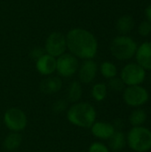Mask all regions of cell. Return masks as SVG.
<instances>
[{
	"mask_svg": "<svg viewBox=\"0 0 151 152\" xmlns=\"http://www.w3.org/2000/svg\"><path fill=\"white\" fill-rule=\"evenodd\" d=\"M66 44L76 57L92 60L97 53L98 43L95 37L88 30L74 28L67 34Z\"/></svg>",
	"mask_w": 151,
	"mask_h": 152,
	"instance_id": "cell-1",
	"label": "cell"
},
{
	"mask_svg": "<svg viewBox=\"0 0 151 152\" xmlns=\"http://www.w3.org/2000/svg\"><path fill=\"white\" fill-rule=\"evenodd\" d=\"M96 110L88 102H76L67 111V118L70 124L81 128H91L96 121Z\"/></svg>",
	"mask_w": 151,
	"mask_h": 152,
	"instance_id": "cell-2",
	"label": "cell"
},
{
	"mask_svg": "<svg viewBox=\"0 0 151 152\" xmlns=\"http://www.w3.org/2000/svg\"><path fill=\"white\" fill-rule=\"evenodd\" d=\"M126 144L134 152L151 150V130L143 126L132 127L126 134Z\"/></svg>",
	"mask_w": 151,
	"mask_h": 152,
	"instance_id": "cell-3",
	"label": "cell"
},
{
	"mask_svg": "<svg viewBox=\"0 0 151 152\" xmlns=\"http://www.w3.org/2000/svg\"><path fill=\"white\" fill-rule=\"evenodd\" d=\"M138 45L132 37L122 35L115 37L110 44L111 54L118 61H128L135 56Z\"/></svg>",
	"mask_w": 151,
	"mask_h": 152,
	"instance_id": "cell-4",
	"label": "cell"
},
{
	"mask_svg": "<svg viewBox=\"0 0 151 152\" xmlns=\"http://www.w3.org/2000/svg\"><path fill=\"white\" fill-rule=\"evenodd\" d=\"M122 96L124 102L127 106L134 109L142 107L150 100L149 91L142 85L125 87Z\"/></svg>",
	"mask_w": 151,
	"mask_h": 152,
	"instance_id": "cell-5",
	"label": "cell"
},
{
	"mask_svg": "<svg viewBox=\"0 0 151 152\" xmlns=\"http://www.w3.org/2000/svg\"><path fill=\"white\" fill-rule=\"evenodd\" d=\"M146 72L137 62H130L122 69L120 78L126 86H141L146 78Z\"/></svg>",
	"mask_w": 151,
	"mask_h": 152,
	"instance_id": "cell-6",
	"label": "cell"
},
{
	"mask_svg": "<svg viewBox=\"0 0 151 152\" xmlns=\"http://www.w3.org/2000/svg\"><path fill=\"white\" fill-rule=\"evenodd\" d=\"M4 126L12 132L20 133L23 131L28 123L26 114L19 108H10L4 114Z\"/></svg>",
	"mask_w": 151,
	"mask_h": 152,
	"instance_id": "cell-7",
	"label": "cell"
},
{
	"mask_svg": "<svg viewBox=\"0 0 151 152\" xmlns=\"http://www.w3.org/2000/svg\"><path fill=\"white\" fill-rule=\"evenodd\" d=\"M78 60L73 54L63 53L56 60V70L61 77H72L78 70Z\"/></svg>",
	"mask_w": 151,
	"mask_h": 152,
	"instance_id": "cell-8",
	"label": "cell"
},
{
	"mask_svg": "<svg viewBox=\"0 0 151 152\" xmlns=\"http://www.w3.org/2000/svg\"><path fill=\"white\" fill-rule=\"evenodd\" d=\"M67 47L66 38L60 32H53L45 41L44 50L47 54L53 57H59L65 53Z\"/></svg>",
	"mask_w": 151,
	"mask_h": 152,
	"instance_id": "cell-9",
	"label": "cell"
},
{
	"mask_svg": "<svg viewBox=\"0 0 151 152\" xmlns=\"http://www.w3.org/2000/svg\"><path fill=\"white\" fill-rule=\"evenodd\" d=\"M98 71V65L93 60H85L79 68L78 77L81 83L90 84L92 83Z\"/></svg>",
	"mask_w": 151,
	"mask_h": 152,
	"instance_id": "cell-10",
	"label": "cell"
},
{
	"mask_svg": "<svg viewBox=\"0 0 151 152\" xmlns=\"http://www.w3.org/2000/svg\"><path fill=\"white\" fill-rule=\"evenodd\" d=\"M114 125L105 121H95L91 126L92 134L100 140H109L116 132Z\"/></svg>",
	"mask_w": 151,
	"mask_h": 152,
	"instance_id": "cell-11",
	"label": "cell"
},
{
	"mask_svg": "<svg viewBox=\"0 0 151 152\" xmlns=\"http://www.w3.org/2000/svg\"><path fill=\"white\" fill-rule=\"evenodd\" d=\"M136 62L146 71L151 70V42L147 41L141 44L135 53Z\"/></svg>",
	"mask_w": 151,
	"mask_h": 152,
	"instance_id": "cell-12",
	"label": "cell"
},
{
	"mask_svg": "<svg viewBox=\"0 0 151 152\" xmlns=\"http://www.w3.org/2000/svg\"><path fill=\"white\" fill-rule=\"evenodd\" d=\"M36 70L43 76H49L56 70V59L49 54H44L36 63Z\"/></svg>",
	"mask_w": 151,
	"mask_h": 152,
	"instance_id": "cell-13",
	"label": "cell"
},
{
	"mask_svg": "<svg viewBox=\"0 0 151 152\" xmlns=\"http://www.w3.org/2000/svg\"><path fill=\"white\" fill-rule=\"evenodd\" d=\"M62 87V81L58 77H49L42 80L39 88L44 94H53L59 92Z\"/></svg>",
	"mask_w": 151,
	"mask_h": 152,
	"instance_id": "cell-14",
	"label": "cell"
},
{
	"mask_svg": "<svg viewBox=\"0 0 151 152\" xmlns=\"http://www.w3.org/2000/svg\"><path fill=\"white\" fill-rule=\"evenodd\" d=\"M109 149L113 151H120L126 145V135L120 130H116L114 134L108 140Z\"/></svg>",
	"mask_w": 151,
	"mask_h": 152,
	"instance_id": "cell-15",
	"label": "cell"
},
{
	"mask_svg": "<svg viewBox=\"0 0 151 152\" xmlns=\"http://www.w3.org/2000/svg\"><path fill=\"white\" fill-rule=\"evenodd\" d=\"M22 142V136L20 133L12 132L9 134H7L4 140L3 146L6 151H12L18 149Z\"/></svg>",
	"mask_w": 151,
	"mask_h": 152,
	"instance_id": "cell-16",
	"label": "cell"
},
{
	"mask_svg": "<svg viewBox=\"0 0 151 152\" xmlns=\"http://www.w3.org/2000/svg\"><path fill=\"white\" fill-rule=\"evenodd\" d=\"M148 118L147 112L142 108L134 109L129 115V123L133 127L134 126H142L145 124Z\"/></svg>",
	"mask_w": 151,
	"mask_h": 152,
	"instance_id": "cell-17",
	"label": "cell"
},
{
	"mask_svg": "<svg viewBox=\"0 0 151 152\" xmlns=\"http://www.w3.org/2000/svg\"><path fill=\"white\" fill-rule=\"evenodd\" d=\"M116 27H117V29L121 34L125 35V34L131 32L133 29V28H134V20L130 15H123L117 20Z\"/></svg>",
	"mask_w": 151,
	"mask_h": 152,
	"instance_id": "cell-18",
	"label": "cell"
},
{
	"mask_svg": "<svg viewBox=\"0 0 151 152\" xmlns=\"http://www.w3.org/2000/svg\"><path fill=\"white\" fill-rule=\"evenodd\" d=\"M83 90L81 84L78 81H73L69 84L67 93V98L69 102L76 103L82 97Z\"/></svg>",
	"mask_w": 151,
	"mask_h": 152,
	"instance_id": "cell-19",
	"label": "cell"
},
{
	"mask_svg": "<svg viewBox=\"0 0 151 152\" xmlns=\"http://www.w3.org/2000/svg\"><path fill=\"white\" fill-rule=\"evenodd\" d=\"M92 97L96 102H102L106 99L108 94V86L104 83H97L95 84L91 90Z\"/></svg>",
	"mask_w": 151,
	"mask_h": 152,
	"instance_id": "cell-20",
	"label": "cell"
},
{
	"mask_svg": "<svg viewBox=\"0 0 151 152\" xmlns=\"http://www.w3.org/2000/svg\"><path fill=\"white\" fill-rule=\"evenodd\" d=\"M101 73L107 79L116 77L117 75V66L111 61H104L101 65Z\"/></svg>",
	"mask_w": 151,
	"mask_h": 152,
	"instance_id": "cell-21",
	"label": "cell"
},
{
	"mask_svg": "<svg viewBox=\"0 0 151 152\" xmlns=\"http://www.w3.org/2000/svg\"><path fill=\"white\" fill-rule=\"evenodd\" d=\"M109 84H108V87L110 88L112 91L115 92H121L125 89V86L123 83V81L121 80L120 77H113L111 79H109Z\"/></svg>",
	"mask_w": 151,
	"mask_h": 152,
	"instance_id": "cell-22",
	"label": "cell"
},
{
	"mask_svg": "<svg viewBox=\"0 0 151 152\" xmlns=\"http://www.w3.org/2000/svg\"><path fill=\"white\" fill-rule=\"evenodd\" d=\"M138 33L140 36L146 37H149L151 33V23L149 20H143L142 21L138 26Z\"/></svg>",
	"mask_w": 151,
	"mask_h": 152,
	"instance_id": "cell-23",
	"label": "cell"
},
{
	"mask_svg": "<svg viewBox=\"0 0 151 152\" xmlns=\"http://www.w3.org/2000/svg\"><path fill=\"white\" fill-rule=\"evenodd\" d=\"M88 152H110V151L109 147L106 146L104 143L100 142H94L90 145Z\"/></svg>",
	"mask_w": 151,
	"mask_h": 152,
	"instance_id": "cell-24",
	"label": "cell"
},
{
	"mask_svg": "<svg viewBox=\"0 0 151 152\" xmlns=\"http://www.w3.org/2000/svg\"><path fill=\"white\" fill-rule=\"evenodd\" d=\"M68 108V102L65 100H58L53 102L52 109L55 113H61L65 111Z\"/></svg>",
	"mask_w": 151,
	"mask_h": 152,
	"instance_id": "cell-25",
	"label": "cell"
},
{
	"mask_svg": "<svg viewBox=\"0 0 151 152\" xmlns=\"http://www.w3.org/2000/svg\"><path fill=\"white\" fill-rule=\"evenodd\" d=\"M30 57L34 60H38L40 57H42L44 53V50L41 47H36L34 49H32V51L30 52Z\"/></svg>",
	"mask_w": 151,
	"mask_h": 152,
	"instance_id": "cell-26",
	"label": "cell"
},
{
	"mask_svg": "<svg viewBox=\"0 0 151 152\" xmlns=\"http://www.w3.org/2000/svg\"><path fill=\"white\" fill-rule=\"evenodd\" d=\"M145 16L147 18V20H149L151 23V4H149L145 9Z\"/></svg>",
	"mask_w": 151,
	"mask_h": 152,
	"instance_id": "cell-27",
	"label": "cell"
},
{
	"mask_svg": "<svg viewBox=\"0 0 151 152\" xmlns=\"http://www.w3.org/2000/svg\"><path fill=\"white\" fill-rule=\"evenodd\" d=\"M150 79H151V76H150Z\"/></svg>",
	"mask_w": 151,
	"mask_h": 152,
	"instance_id": "cell-28",
	"label": "cell"
}]
</instances>
